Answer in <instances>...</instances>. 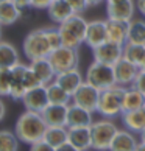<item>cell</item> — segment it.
<instances>
[{"instance_id": "obj_16", "label": "cell", "mask_w": 145, "mask_h": 151, "mask_svg": "<svg viewBox=\"0 0 145 151\" xmlns=\"http://www.w3.org/2000/svg\"><path fill=\"white\" fill-rule=\"evenodd\" d=\"M55 83L59 84L67 93L74 95V92L83 84V83H84V78H83V75L80 73L78 69H72V70H67V72L56 73V76H55Z\"/></svg>"}, {"instance_id": "obj_22", "label": "cell", "mask_w": 145, "mask_h": 151, "mask_svg": "<svg viewBox=\"0 0 145 151\" xmlns=\"http://www.w3.org/2000/svg\"><path fill=\"white\" fill-rule=\"evenodd\" d=\"M20 64L19 52L13 44L0 41V70H11Z\"/></svg>"}, {"instance_id": "obj_28", "label": "cell", "mask_w": 145, "mask_h": 151, "mask_svg": "<svg viewBox=\"0 0 145 151\" xmlns=\"http://www.w3.org/2000/svg\"><path fill=\"white\" fill-rule=\"evenodd\" d=\"M145 45V19H133L128 22V41Z\"/></svg>"}, {"instance_id": "obj_13", "label": "cell", "mask_w": 145, "mask_h": 151, "mask_svg": "<svg viewBox=\"0 0 145 151\" xmlns=\"http://www.w3.org/2000/svg\"><path fill=\"white\" fill-rule=\"evenodd\" d=\"M69 104H50L41 112L47 126H67Z\"/></svg>"}, {"instance_id": "obj_26", "label": "cell", "mask_w": 145, "mask_h": 151, "mask_svg": "<svg viewBox=\"0 0 145 151\" xmlns=\"http://www.w3.org/2000/svg\"><path fill=\"white\" fill-rule=\"evenodd\" d=\"M69 139V128L67 126H47L45 132H44V142L52 145L53 148L59 147L67 142Z\"/></svg>"}, {"instance_id": "obj_20", "label": "cell", "mask_w": 145, "mask_h": 151, "mask_svg": "<svg viewBox=\"0 0 145 151\" xmlns=\"http://www.w3.org/2000/svg\"><path fill=\"white\" fill-rule=\"evenodd\" d=\"M137 143L139 142L134 132L128 129H119L114 136L113 142H111V147L108 151H136Z\"/></svg>"}, {"instance_id": "obj_34", "label": "cell", "mask_w": 145, "mask_h": 151, "mask_svg": "<svg viewBox=\"0 0 145 151\" xmlns=\"http://www.w3.org/2000/svg\"><path fill=\"white\" fill-rule=\"evenodd\" d=\"M67 3L72 6V9L75 11V14H81V13H84L86 8L89 6L86 0H67Z\"/></svg>"}, {"instance_id": "obj_14", "label": "cell", "mask_w": 145, "mask_h": 151, "mask_svg": "<svg viewBox=\"0 0 145 151\" xmlns=\"http://www.w3.org/2000/svg\"><path fill=\"white\" fill-rule=\"evenodd\" d=\"M67 142L74 145L78 151H89V150H92L91 126L69 128V139H67Z\"/></svg>"}, {"instance_id": "obj_27", "label": "cell", "mask_w": 145, "mask_h": 151, "mask_svg": "<svg viewBox=\"0 0 145 151\" xmlns=\"http://www.w3.org/2000/svg\"><path fill=\"white\" fill-rule=\"evenodd\" d=\"M22 16V8L11 0L0 3V24L2 25H11L14 22H17Z\"/></svg>"}, {"instance_id": "obj_49", "label": "cell", "mask_w": 145, "mask_h": 151, "mask_svg": "<svg viewBox=\"0 0 145 151\" xmlns=\"http://www.w3.org/2000/svg\"><path fill=\"white\" fill-rule=\"evenodd\" d=\"M144 17H145V13H144Z\"/></svg>"}, {"instance_id": "obj_42", "label": "cell", "mask_w": 145, "mask_h": 151, "mask_svg": "<svg viewBox=\"0 0 145 151\" xmlns=\"http://www.w3.org/2000/svg\"><path fill=\"white\" fill-rule=\"evenodd\" d=\"M86 2H87V5H89V6H95V5L102 3L103 0H86Z\"/></svg>"}, {"instance_id": "obj_40", "label": "cell", "mask_w": 145, "mask_h": 151, "mask_svg": "<svg viewBox=\"0 0 145 151\" xmlns=\"http://www.w3.org/2000/svg\"><path fill=\"white\" fill-rule=\"evenodd\" d=\"M136 8L139 9V13L144 14L145 13V0H137L136 2Z\"/></svg>"}, {"instance_id": "obj_36", "label": "cell", "mask_w": 145, "mask_h": 151, "mask_svg": "<svg viewBox=\"0 0 145 151\" xmlns=\"http://www.w3.org/2000/svg\"><path fill=\"white\" fill-rule=\"evenodd\" d=\"M30 151H55V148L52 147V145H48L47 142L39 140L36 143L30 145Z\"/></svg>"}, {"instance_id": "obj_7", "label": "cell", "mask_w": 145, "mask_h": 151, "mask_svg": "<svg viewBox=\"0 0 145 151\" xmlns=\"http://www.w3.org/2000/svg\"><path fill=\"white\" fill-rule=\"evenodd\" d=\"M47 59L50 61V64H52V67L55 69L56 73L76 69L78 61H80L76 48H69V47H64V45L55 48L47 56Z\"/></svg>"}, {"instance_id": "obj_30", "label": "cell", "mask_w": 145, "mask_h": 151, "mask_svg": "<svg viewBox=\"0 0 145 151\" xmlns=\"http://www.w3.org/2000/svg\"><path fill=\"white\" fill-rule=\"evenodd\" d=\"M144 58H145V45L131 42H126L123 45V59L137 65L139 69H141V64L144 63Z\"/></svg>"}, {"instance_id": "obj_35", "label": "cell", "mask_w": 145, "mask_h": 151, "mask_svg": "<svg viewBox=\"0 0 145 151\" xmlns=\"http://www.w3.org/2000/svg\"><path fill=\"white\" fill-rule=\"evenodd\" d=\"M133 87H136L139 92H142L145 95V70L144 69L139 70L136 80H134V83H133Z\"/></svg>"}, {"instance_id": "obj_32", "label": "cell", "mask_w": 145, "mask_h": 151, "mask_svg": "<svg viewBox=\"0 0 145 151\" xmlns=\"http://www.w3.org/2000/svg\"><path fill=\"white\" fill-rule=\"evenodd\" d=\"M13 86V70H0V97H9Z\"/></svg>"}, {"instance_id": "obj_11", "label": "cell", "mask_w": 145, "mask_h": 151, "mask_svg": "<svg viewBox=\"0 0 145 151\" xmlns=\"http://www.w3.org/2000/svg\"><path fill=\"white\" fill-rule=\"evenodd\" d=\"M22 103H24L27 111H33V112H42L48 106V97H47V87L45 86H38L27 91L25 95L22 97Z\"/></svg>"}, {"instance_id": "obj_19", "label": "cell", "mask_w": 145, "mask_h": 151, "mask_svg": "<svg viewBox=\"0 0 145 151\" xmlns=\"http://www.w3.org/2000/svg\"><path fill=\"white\" fill-rule=\"evenodd\" d=\"M106 22V41L125 45L128 41V24L120 20H113L108 19Z\"/></svg>"}, {"instance_id": "obj_31", "label": "cell", "mask_w": 145, "mask_h": 151, "mask_svg": "<svg viewBox=\"0 0 145 151\" xmlns=\"http://www.w3.org/2000/svg\"><path fill=\"white\" fill-rule=\"evenodd\" d=\"M19 139L16 132L2 129L0 131V151H17L19 150Z\"/></svg>"}, {"instance_id": "obj_15", "label": "cell", "mask_w": 145, "mask_h": 151, "mask_svg": "<svg viewBox=\"0 0 145 151\" xmlns=\"http://www.w3.org/2000/svg\"><path fill=\"white\" fill-rule=\"evenodd\" d=\"M105 41H106V22L105 20L87 22V30H86V37H84L86 45L91 48H95Z\"/></svg>"}, {"instance_id": "obj_4", "label": "cell", "mask_w": 145, "mask_h": 151, "mask_svg": "<svg viewBox=\"0 0 145 151\" xmlns=\"http://www.w3.org/2000/svg\"><path fill=\"white\" fill-rule=\"evenodd\" d=\"M119 131L117 125L111 119L95 120L91 125V136H92V150L95 151H108L111 147L114 136Z\"/></svg>"}, {"instance_id": "obj_25", "label": "cell", "mask_w": 145, "mask_h": 151, "mask_svg": "<svg viewBox=\"0 0 145 151\" xmlns=\"http://www.w3.org/2000/svg\"><path fill=\"white\" fill-rule=\"evenodd\" d=\"M122 106H123V112L128 111H136L145 108V95L139 92L136 87H125L123 91V100H122Z\"/></svg>"}, {"instance_id": "obj_18", "label": "cell", "mask_w": 145, "mask_h": 151, "mask_svg": "<svg viewBox=\"0 0 145 151\" xmlns=\"http://www.w3.org/2000/svg\"><path fill=\"white\" fill-rule=\"evenodd\" d=\"M30 69L33 70V73L38 76L39 83L42 86L50 84L52 81H55V76H56V72L50 64V61L47 58H41V59H35L30 61Z\"/></svg>"}, {"instance_id": "obj_1", "label": "cell", "mask_w": 145, "mask_h": 151, "mask_svg": "<svg viewBox=\"0 0 145 151\" xmlns=\"http://www.w3.org/2000/svg\"><path fill=\"white\" fill-rule=\"evenodd\" d=\"M45 129L47 123L42 119L41 112H33V111H25L24 114H20L14 126V132L17 139L28 145L42 140Z\"/></svg>"}, {"instance_id": "obj_17", "label": "cell", "mask_w": 145, "mask_h": 151, "mask_svg": "<svg viewBox=\"0 0 145 151\" xmlns=\"http://www.w3.org/2000/svg\"><path fill=\"white\" fill-rule=\"evenodd\" d=\"M92 114L81 106H76L74 103L69 104L67 111V128H80V126H91L92 125Z\"/></svg>"}, {"instance_id": "obj_23", "label": "cell", "mask_w": 145, "mask_h": 151, "mask_svg": "<svg viewBox=\"0 0 145 151\" xmlns=\"http://www.w3.org/2000/svg\"><path fill=\"white\" fill-rule=\"evenodd\" d=\"M48 17L52 19L55 24H63L66 22L70 16L75 14V11L72 9V6L67 3V0H53L50 3V6L47 8Z\"/></svg>"}, {"instance_id": "obj_39", "label": "cell", "mask_w": 145, "mask_h": 151, "mask_svg": "<svg viewBox=\"0 0 145 151\" xmlns=\"http://www.w3.org/2000/svg\"><path fill=\"white\" fill-rule=\"evenodd\" d=\"M11 2H14V3L17 5L19 8H22V9L28 8L30 5H31V0H11Z\"/></svg>"}, {"instance_id": "obj_41", "label": "cell", "mask_w": 145, "mask_h": 151, "mask_svg": "<svg viewBox=\"0 0 145 151\" xmlns=\"http://www.w3.org/2000/svg\"><path fill=\"white\" fill-rule=\"evenodd\" d=\"M5 114H6V106H5V103L2 101V98H0V122L3 120Z\"/></svg>"}, {"instance_id": "obj_2", "label": "cell", "mask_w": 145, "mask_h": 151, "mask_svg": "<svg viewBox=\"0 0 145 151\" xmlns=\"http://www.w3.org/2000/svg\"><path fill=\"white\" fill-rule=\"evenodd\" d=\"M86 30H87V20L81 14L70 16L67 20L59 24L58 27L63 45L69 48H76V50L81 44H84Z\"/></svg>"}, {"instance_id": "obj_8", "label": "cell", "mask_w": 145, "mask_h": 151, "mask_svg": "<svg viewBox=\"0 0 145 151\" xmlns=\"http://www.w3.org/2000/svg\"><path fill=\"white\" fill-rule=\"evenodd\" d=\"M98 98H100V91L84 81L72 95V103L81 106V108L91 111V112H97Z\"/></svg>"}, {"instance_id": "obj_38", "label": "cell", "mask_w": 145, "mask_h": 151, "mask_svg": "<svg viewBox=\"0 0 145 151\" xmlns=\"http://www.w3.org/2000/svg\"><path fill=\"white\" fill-rule=\"evenodd\" d=\"M55 151H78V150H76L72 143L66 142V143H63V145H59V147L55 148Z\"/></svg>"}, {"instance_id": "obj_29", "label": "cell", "mask_w": 145, "mask_h": 151, "mask_svg": "<svg viewBox=\"0 0 145 151\" xmlns=\"http://www.w3.org/2000/svg\"><path fill=\"white\" fill-rule=\"evenodd\" d=\"M47 87V97L50 104H70L72 101V95L67 93L59 84H56L55 81H52Z\"/></svg>"}, {"instance_id": "obj_46", "label": "cell", "mask_w": 145, "mask_h": 151, "mask_svg": "<svg viewBox=\"0 0 145 151\" xmlns=\"http://www.w3.org/2000/svg\"><path fill=\"white\" fill-rule=\"evenodd\" d=\"M2 27H3V25L0 24V41H2Z\"/></svg>"}, {"instance_id": "obj_21", "label": "cell", "mask_w": 145, "mask_h": 151, "mask_svg": "<svg viewBox=\"0 0 145 151\" xmlns=\"http://www.w3.org/2000/svg\"><path fill=\"white\" fill-rule=\"evenodd\" d=\"M120 117H122V123L128 131L134 134H141L145 129V108L128 111V112H123Z\"/></svg>"}, {"instance_id": "obj_47", "label": "cell", "mask_w": 145, "mask_h": 151, "mask_svg": "<svg viewBox=\"0 0 145 151\" xmlns=\"http://www.w3.org/2000/svg\"><path fill=\"white\" fill-rule=\"evenodd\" d=\"M2 2H6V0H0V3H2Z\"/></svg>"}, {"instance_id": "obj_44", "label": "cell", "mask_w": 145, "mask_h": 151, "mask_svg": "<svg viewBox=\"0 0 145 151\" xmlns=\"http://www.w3.org/2000/svg\"><path fill=\"white\" fill-rule=\"evenodd\" d=\"M139 136H141V140H142V142H145V129H144L141 134H139Z\"/></svg>"}, {"instance_id": "obj_45", "label": "cell", "mask_w": 145, "mask_h": 151, "mask_svg": "<svg viewBox=\"0 0 145 151\" xmlns=\"http://www.w3.org/2000/svg\"><path fill=\"white\" fill-rule=\"evenodd\" d=\"M141 69H144V70H145V58H144V63L141 64Z\"/></svg>"}, {"instance_id": "obj_10", "label": "cell", "mask_w": 145, "mask_h": 151, "mask_svg": "<svg viewBox=\"0 0 145 151\" xmlns=\"http://www.w3.org/2000/svg\"><path fill=\"white\" fill-rule=\"evenodd\" d=\"M92 53H94V61L114 65L119 59L123 58V45L105 41L103 44H100L98 47L92 48Z\"/></svg>"}, {"instance_id": "obj_6", "label": "cell", "mask_w": 145, "mask_h": 151, "mask_svg": "<svg viewBox=\"0 0 145 151\" xmlns=\"http://www.w3.org/2000/svg\"><path fill=\"white\" fill-rule=\"evenodd\" d=\"M84 81L89 83L91 86L97 87L98 91H105L115 84V75H114V65L103 64L98 61L87 67V72L84 75Z\"/></svg>"}, {"instance_id": "obj_12", "label": "cell", "mask_w": 145, "mask_h": 151, "mask_svg": "<svg viewBox=\"0 0 145 151\" xmlns=\"http://www.w3.org/2000/svg\"><path fill=\"white\" fill-rule=\"evenodd\" d=\"M139 67L131 64L130 61L126 59H119L117 63L114 64V75H115V84L119 86H123V87H130L133 86L136 76L139 73Z\"/></svg>"}, {"instance_id": "obj_9", "label": "cell", "mask_w": 145, "mask_h": 151, "mask_svg": "<svg viewBox=\"0 0 145 151\" xmlns=\"http://www.w3.org/2000/svg\"><path fill=\"white\" fill-rule=\"evenodd\" d=\"M134 9L136 5L133 0H114L106 2V14L108 19L120 20V22H130L134 19Z\"/></svg>"}, {"instance_id": "obj_24", "label": "cell", "mask_w": 145, "mask_h": 151, "mask_svg": "<svg viewBox=\"0 0 145 151\" xmlns=\"http://www.w3.org/2000/svg\"><path fill=\"white\" fill-rule=\"evenodd\" d=\"M13 70V86H11V93L9 97L14 100H22V97L27 92V84H25V64H17Z\"/></svg>"}, {"instance_id": "obj_3", "label": "cell", "mask_w": 145, "mask_h": 151, "mask_svg": "<svg viewBox=\"0 0 145 151\" xmlns=\"http://www.w3.org/2000/svg\"><path fill=\"white\" fill-rule=\"evenodd\" d=\"M123 86L114 84L113 87L100 91V98L97 104V112L105 117V119H115L123 114V106H122V100H123Z\"/></svg>"}, {"instance_id": "obj_37", "label": "cell", "mask_w": 145, "mask_h": 151, "mask_svg": "<svg viewBox=\"0 0 145 151\" xmlns=\"http://www.w3.org/2000/svg\"><path fill=\"white\" fill-rule=\"evenodd\" d=\"M53 0H31V8H36V9H47L50 6Z\"/></svg>"}, {"instance_id": "obj_5", "label": "cell", "mask_w": 145, "mask_h": 151, "mask_svg": "<svg viewBox=\"0 0 145 151\" xmlns=\"http://www.w3.org/2000/svg\"><path fill=\"white\" fill-rule=\"evenodd\" d=\"M52 52H53V48L48 42L45 28L33 30L31 33L27 35L25 41H24V53L30 61L47 58Z\"/></svg>"}, {"instance_id": "obj_48", "label": "cell", "mask_w": 145, "mask_h": 151, "mask_svg": "<svg viewBox=\"0 0 145 151\" xmlns=\"http://www.w3.org/2000/svg\"><path fill=\"white\" fill-rule=\"evenodd\" d=\"M106 2H114V0H106Z\"/></svg>"}, {"instance_id": "obj_43", "label": "cell", "mask_w": 145, "mask_h": 151, "mask_svg": "<svg viewBox=\"0 0 145 151\" xmlns=\"http://www.w3.org/2000/svg\"><path fill=\"white\" fill-rule=\"evenodd\" d=\"M136 151H145V142H139L137 143V148H136Z\"/></svg>"}, {"instance_id": "obj_33", "label": "cell", "mask_w": 145, "mask_h": 151, "mask_svg": "<svg viewBox=\"0 0 145 151\" xmlns=\"http://www.w3.org/2000/svg\"><path fill=\"white\" fill-rule=\"evenodd\" d=\"M45 33H47V37H48V42L52 48H58L63 45V42H61V36H59V31L58 28H45Z\"/></svg>"}]
</instances>
